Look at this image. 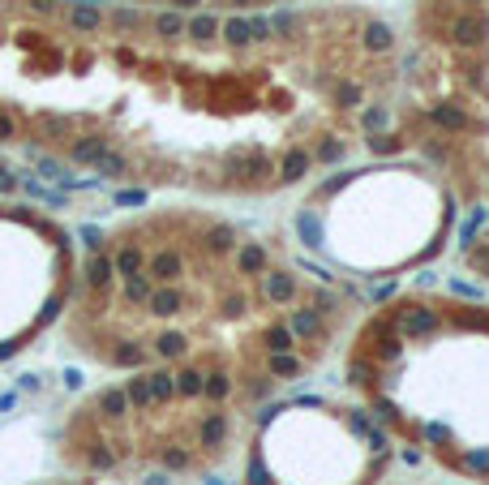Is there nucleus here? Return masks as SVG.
Returning <instances> with one entry per match:
<instances>
[{"label":"nucleus","mask_w":489,"mask_h":485,"mask_svg":"<svg viewBox=\"0 0 489 485\" xmlns=\"http://www.w3.org/2000/svg\"><path fill=\"white\" fill-rule=\"evenodd\" d=\"M399 35L365 5L176 13L0 0V147L47 176L266 193L390 125Z\"/></svg>","instance_id":"1"},{"label":"nucleus","mask_w":489,"mask_h":485,"mask_svg":"<svg viewBox=\"0 0 489 485\" xmlns=\"http://www.w3.org/2000/svg\"><path fill=\"white\" fill-rule=\"evenodd\" d=\"M77 339L112 369H202L266 399L297 382L318 348L297 335L305 305L344 301L331 279L305 284L309 262L279 266L262 240L223 219L155 215L116 236L86 232Z\"/></svg>","instance_id":"2"},{"label":"nucleus","mask_w":489,"mask_h":485,"mask_svg":"<svg viewBox=\"0 0 489 485\" xmlns=\"http://www.w3.org/2000/svg\"><path fill=\"white\" fill-rule=\"evenodd\" d=\"M460 301L403 297L356 331L348 382L373 421L434 447L451 468L468 451H489V305L468 284Z\"/></svg>","instance_id":"3"},{"label":"nucleus","mask_w":489,"mask_h":485,"mask_svg":"<svg viewBox=\"0 0 489 485\" xmlns=\"http://www.w3.org/2000/svg\"><path fill=\"white\" fill-rule=\"evenodd\" d=\"M403 108L382 129L416 147L464 202V262L489 279V0H412V47L399 60Z\"/></svg>","instance_id":"4"},{"label":"nucleus","mask_w":489,"mask_h":485,"mask_svg":"<svg viewBox=\"0 0 489 485\" xmlns=\"http://www.w3.org/2000/svg\"><path fill=\"white\" fill-rule=\"evenodd\" d=\"M108 5H138V9H176V13H262L301 0H108Z\"/></svg>","instance_id":"5"}]
</instances>
